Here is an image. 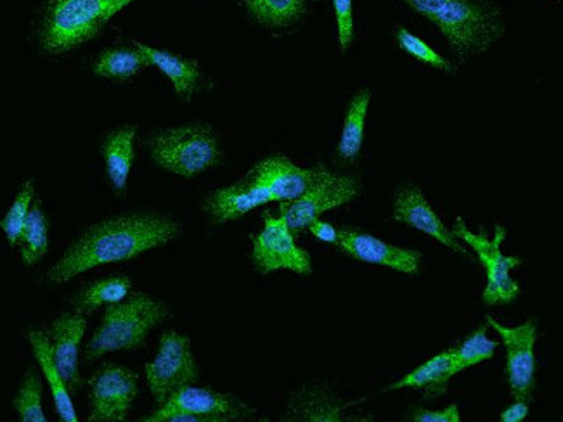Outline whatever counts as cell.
Segmentation results:
<instances>
[{
  "label": "cell",
  "mask_w": 563,
  "mask_h": 422,
  "mask_svg": "<svg viewBox=\"0 0 563 422\" xmlns=\"http://www.w3.org/2000/svg\"><path fill=\"white\" fill-rule=\"evenodd\" d=\"M167 316V307L144 292H137L129 300L108 304L98 331L87 345V360H96L111 352L140 348L147 334Z\"/></svg>",
  "instance_id": "obj_3"
},
{
  "label": "cell",
  "mask_w": 563,
  "mask_h": 422,
  "mask_svg": "<svg viewBox=\"0 0 563 422\" xmlns=\"http://www.w3.org/2000/svg\"><path fill=\"white\" fill-rule=\"evenodd\" d=\"M33 195H35V182L30 179L23 184L16 199H14V203L11 204L4 219L0 222V227L4 231L11 246H16L20 243L21 231L25 227L30 208H32Z\"/></svg>",
  "instance_id": "obj_28"
},
{
  "label": "cell",
  "mask_w": 563,
  "mask_h": 422,
  "mask_svg": "<svg viewBox=\"0 0 563 422\" xmlns=\"http://www.w3.org/2000/svg\"><path fill=\"white\" fill-rule=\"evenodd\" d=\"M307 231L316 237V240L324 241V243L335 244L339 240V229L333 225L323 222V220H314L312 224L307 227Z\"/></svg>",
  "instance_id": "obj_34"
},
{
  "label": "cell",
  "mask_w": 563,
  "mask_h": 422,
  "mask_svg": "<svg viewBox=\"0 0 563 422\" xmlns=\"http://www.w3.org/2000/svg\"><path fill=\"white\" fill-rule=\"evenodd\" d=\"M267 203H273L269 192L252 175L246 174L240 182L213 192L205 201V210L209 211L216 224H224Z\"/></svg>",
  "instance_id": "obj_17"
},
{
  "label": "cell",
  "mask_w": 563,
  "mask_h": 422,
  "mask_svg": "<svg viewBox=\"0 0 563 422\" xmlns=\"http://www.w3.org/2000/svg\"><path fill=\"white\" fill-rule=\"evenodd\" d=\"M487 325L501 337L503 346L507 349V378L515 400H531L536 388V337L538 325L534 319L523 322L517 327L499 324L493 316H486Z\"/></svg>",
  "instance_id": "obj_9"
},
{
  "label": "cell",
  "mask_w": 563,
  "mask_h": 422,
  "mask_svg": "<svg viewBox=\"0 0 563 422\" xmlns=\"http://www.w3.org/2000/svg\"><path fill=\"white\" fill-rule=\"evenodd\" d=\"M135 134V126H125L111 132L102 143V158L107 162L108 177L117 192H123L128 187L129 174L134 162Z\"/></svg>",
  "instance_id": "obj_21"
},
{
  "label": "cell",
  "mask_w": 563,
  "mask_h": 422,
  "mask_svg": "<svg viewBox=\"0 0 563 422\" xmlns=\"http://www.w3.org/2000/svg\"><path fill=\"white\" fill-rule=\"evenodd\" d=\"M336 25H339L340 49L347 53L354 37V13H352V0H333Z\"/></svg>",
  "instance_id": "obj_32"
},
{
  "label": "cell",
  "mask_w": 563,
  "mask_h": 422,
  "mask_svg": "<svg viewBox=\"0 0 563 422\" xmlns=\"http://www.w3.org/2000/svg\"><path fill=\"white\" fill-rule=\"evenodd\" d=\"M252 258L258 273L264 276L282 268L298 276H309L312 273L309 253L298 248L290 229L286 227L279 216H273L271 213L264 215V229L254 240Z\"/></svg>",
  "instance_id": "obj_10"
},
{
  "label": "cell",
  "mask_w": 563,
  "mask_h": 422,
  "mask_svg": "<svg viewBox=\"0 0 563 422\" xmlns=\"http://www.w3.org/2000/svg\"><path fill=\"white\" fill-rule=\"evenodd\" d=\"M372 102V90L364 89L355 93L349 106L347 116L343 123L342 137H340L339 155L342 159H355L360 156L364 141V123H366L367 108Z\"/></svg>",
  "instance_id": "obj_22"
},
{
  "label": "cell",
  "mask_w": 563,
  "mask_h": 422,
  "mask_svg": "<svg viewBox=\"0 0 563 422\" xmlns=\"http://www.w3.org/2000/svg\"><path fill=\"white\" fill-rule=\"evenodd\" d=\"M135 47L146 56L150 66H156L162 74L167 75L180 101H189L195 96L201 81L200 65L197 59L172 54L168 51L153 49L141 42H135Z\"/></svg>",
  "instance_id": "obj_18"
},
{
  "label": "cell",
  "mask_w": 563,
  "mask_h": 422,
  "mask_svg": "<svg viewBox=\"0 0 563 422\" xmlns=\"http://www.w3.org/2000/svg\"><path fill=\"white\" fill-rule=\"evenodd\" d=\"M411 421L418 422H460L462 415H460V409L457 406H450L444 410H424L418 409L412 412Z\"/></svg>",
  "instance_id": "obj_33"
},
{
  "label": "cell",
  "mask_w": 563,
  "mask_h": 422,
  "mask_svg": "<svg viewBox=\"0 0 563 422\" xmlns=\"http://www.w3.org/2000/svg\"><path fill=\"white\" fill-rule=\"evenodd\" d=\"M14 409L21 421L45 422L44 409H42V382L37 374L30 370L21 382L20 391L14 398Z\"/></svg>",
  "instance_id": "obj_29"
},
{
  "label": "cell",
  "mask_w": 563,
  "mask_h": 422,
  "mask_svg": "<svg viewBox=\"0 0 563 422\" xmlns=\"http://www.w3.org/2000/svg\"><path fill=\"white\" fill-rule=\"evenodd\" d=\"M246 11L267 26H288L306 14V0H245Z\"/></svg>",
  "instance_id": "obj_25"
},
{
  "label": "cell",
  "mask_w": 563,
  "mask_h": 422,
  "mask_svg": "<svg viewBox=\"0 0 563 422\" xmlns=\"http://www.w3.org/2000/svg\"><path fill=\"white\" fill-rule=\"evenodd\" d=\"M179 232L176 220L167 216L129 215L108 220L86 232L51 268L47 280L63 285L99 265L132 260L176 240Z\"/></svg>",
  "instance_id": "obj_1"
},
{
  "label": "cell",
  "mask_w": 563,
  "mask_h": 422,
  "mask_svg": "<svg viewBox=\"0 0 563 422\" xmlns=\"http://www.w3.org/2000/svg\"><path fill=\"white\" fill-rule=\"evenodd\" d=\"M172 412L200 415L203 422H225L249 418L252 409L231 395L216 393L207 388L188 385L172 395L164 406H159L155 414L147 415L143 421L162 422V419Z\"/></svg>",
  "instance_id": "obj_12"
},
{
  "label": "cell",
  "mask_w": 563,
  "mask_h": 422,
  "mask_svg": "<svg viewBox=\"0 0 563 422\" xmlns=\"http://www.w3.org/2000/svg\"><path fill=\"white\" fill-rule=\"evenodd\" d=\"M361 186L354 177L335 174L324 168L323 174L316 180L306 195L294 201H282L279 203V219L290 229L295 237L300 232L307 231L319 215L324 211L351 203L360 196Z\"/></svg>",
  "instance_id": "obj_7"
},
{
  "label": "cell",
  "mask_w": 563,
  "mask_h": 422,
  "mask_svg": "<svg viewBox=\"0 0 563 422\" xmlns=\"http://www.w3.org/2000/svg\"><path fill=\"white\" fill-rule=\"evenodd\" d=\"M441 30L457 56L486 53L505 35L496 5L478 0H402Z\"/></svg>",
  "instance_id": "obj_2"
},
{
  "label": "cell",
  "mask_w": 563,
  "mask_h": 422,
  "mask_svg": "<svg viewBox=\"0 0 563 422\" xmlns=\"http://www.w3.org/2000/svg\"><path fill=\"white\" fill-rule=\"evenodd\" d=\"M146 56L141 53L137 47H113V49L104 51L101 56L96 59L95 74L108 80H129L140 74L141 69L147 68Z\"/></svg>",
  "instance_id": "obj_23"
},
{
  "label": "cell",
  "mask_w": 563,
  "mask_h": 422,
  "mask_svg": "<svg viewBox=\"0 0 563 422\" xmlns=\"http://www.w3.org/2000/svg\"><path fill=\"white\" fill-rule=\"evenodd\" d=\"M150 151L158 167L188 179L216 167L222 158L216 132L200 123L158 132Z\"/></svg>",
  "instance_id": "obj_5"
},
{
  "label": "cell",
  "mask_w": 563,
  "mask_h": 422,
  "mask_svg": "<svg viewBox=\"0 0 563 422\" xmlns=\"http://www.w3.org/2000/svg\"><path fill=\"white\" fill-rule=\"evenodd\" d=\"M134 0H51L42 25V45L65 54L95 38L108 21Z\"/></svg>",
  "instance_id": "obj_4"
},
{
  "label": "cell",
  "mask_w": 563,
  "mask_h": 422,
  "mask_svg": "<svg viewBox=\"0 0 563 422\" xmlns=\"http://www.w3.org/2000/svg\"><path fill=\"white\" fill-rule=\"evenodd\" d=\"M30 343H32L33 354L41 364L42 373L49 382L51 391H53L54 406H56L57 414L65 422H77V412H75L74 402H71V393L63 381L62 374L57 370L53 358V346H51L49 337L45 336L42 331H32L30 333Z\"/></svg>",
  "instance_id": "obj_20"
},
{
  "label": "cell",
  "mask_w": 563,
  "mask_h": 422,
  "mask_svg": "<svg viewBox=\"0 0 563 422\" xmlns=\"http://www.w3.org/2000/svg\"><path fill=\"white\" fill-rule=\"evenodd\" d=\"M87 319L80 313H63L53 324V358L70 393L80 390L82 379L78 373V346L86 333Z\"/></svg>",
  "instance_id": "obj_16"
},
{
  "label": "cell",
  "mask_w": 563,
  "mask_h": 422,
  "mask_svg": "<svg viewBox=\"0 0 563 422\" xmlns=\"http://www.w3.org/2000/svg\"><path fill=\"white\" fill-rule=\"evenodd\" d=\"M21 258L26 265H35L49 248V224L41 203L30 208L29 219L20 236Z\"/></svg>",
  "instance_id": "obj_26"
},
{
  "label": "cell",
  "mask_w": 563,
  "mask_h": 422,
  "mask_svg": "<svg viewBox=\"0 0 563 422\" xmlns=\"http://www.w3.org/2000/svg\"><path fill=\"white\" fill-rule=\"evenodd\" d=\"M146 379L158 406H164L183 386L197 381L198 366L192 355L191 340L176 331L164 333L158 354L146 366Z\"/></svg>",
  "instance_id": "obj_8"
},
{
  "label": "cell",
  "mask_w": 563,
  "mask_h": 422,
  "mask_svg": "<svg viewBox=\"0 0 563 422\" xmlns=\"http://www.w3.org/2000/svg\"><path fill=\"white\" fill-rule=\"evenodd\" d=\"M323 170L324 167H297L285 156H271L257 163L249 174L269 192L271 201L282 203V201H294L306 195L321 177Z\"/></svg>",
  "instance_id": "obj_14"
},
{
  "label": "cell",
  "mask_w": 563,
  "mask_h": 422,
  "mask_svg": "<svg viewBox=\"0 0 563 422\" xmlns=\"http://www.w3.org/2000/svg\"><path fill=\"white\" fill-rule=\"evenodd\" d=\"M454 348L445 349L442 354L435 355L423 366L409 373L408 376L390 386L388 390H400V388H417L423 391L427 400L442 397L448 391V382L454 376L453 370Z\"/></svg>",
  "instance_id": "obj_19"
},
{
  "label": "cell",
  "mask_w": 563,
  "mask_h": 422,
  "mask_svg": "<svg viewBox=\"0 0 563 422\" xmlns=\"http://www.w3.org/2000/svg\"><path fill=\"white\" fill-rule=\"evenodd\" d=\"M137 391L140 386L134 370L117 364H107L98 370L92 381L89 421H128Z\"/></svg>",
  "instance_id": "obj_11"
},
{
  "label": "cell",
  "mask_w": 563,
  "mask_h": 422,
  "mask_svg": "<svg viewBox=\"0 0 563 422\" xmlns=\"http://www.w3.org/2000/svg\"><path fill=\"white\" fill-rule=\"evenodd\" d=\"M498 343L493 342L486 334V327H478L472 336L466 337L460 348H454L453 370L454 376L477 366L481 362L489 360L494 357V352L498 348Z\"/></svg>",
  "instance_id": "obj_27"
},
{
  "label": "cell",
  "mask_w": 563,
  "mask_h": 422,
  "mask_svg": "<svg viewBox=\"0 0 563 422\" xmlns=\"http://www.w3.org/2000/svg\"><path fill=\"white\" fill-rule=\"evenodd\" d=\"M396 41L399 44L400 49L408 53L409 56L415 57L418 62L424 63V65L433 66V68L442 69L445 74H454L456 66L453 63L448 62L444 56H439L430 45L424 44L421 38L417 35H412L408 30L402 26L396 29Z\"/></svg>",
  "instance_id": "obj_30"
},
{
  "label": "cell",
  "mask_w": 563,
  "mask_h": 422,
  "mask_svg": "<svg viewBox=\"0 0 563 422\" xmlns=\"http://www.w3.org/2000/svg\"><path fill=\"white\" fill-rule=\"evenodd\" d=\"M529 415V402H523V400H517L514 406L508 407L507 410H503L501 422H520Z\"/></svg>",
  "instance_id": "obj_35"
},
{
  "label": "cell",
  "mask_w": 563,
  "mask_h": 422,
  "mask_svg": "<svg viewBox=\"0 0 563 422\" xmlns=\"http://www.w3.org/2000/svg\"><path fill=\"white\" fill-rule=\"evenodd\" d=\"M453 236L463 241L466 246L477 253L482 267L486 268L487 285L484 289L486 304H508L519 297L520 288L510 277L514 268L520 267L522 260L517 256L503 255L501 244L507 240V229L496 225L494 237L475 234L470 231L463 219H457L453 227Z\"/></svg>",
  "instance_id": "obj_6"
},
{
  "label": "cell",
  "mask_w": 563,
  "mask_h": 422,
  "mask_svg": "<svg viewBox=\"0 0 563 422\" xmlns=\"http://www.w3.org/2000/svg\"><path fill=\"white\" fill-rule=\"evenodd\" d=\"M336 248L363 264L380 265L393 268L396 273L415 276L420 270L421 253L417 249H405L384 243L378 237L357 231V229H339Z\"/></svg>",
  "instance_id": "obj_13"
},
{
  "label": "cell",
  "mask_w": 563,
  "mask_h": 422,
  "mask_svg": "<svg viewBox=\"0 0 563 422\" xmlns=\"http://www.w3.org/2000/svg\"><path fill=\"white\" fill-rule=\"evenodd\" d=\"M303 406H309V409L295 410V414L300 415L298 419H307V421H340L342 410H340L339 402H335V398H324L321 395H314L309 400H302Z\"/></svg>",
  "instance_id": "obj_31"
},
{
  "label": "cell",
  "mask_w": 563,
  "mask_h": 422,
  "mask_svg": "<svg viewBox=\"0 0 563 422\" xmlns=\"http://www.w3.org/2000/svg\"><path fill=\"white\" fill-rule=\"evenodd\" d=\"M394 219L433 237L451 252L466 255L465 246L460 243L457 237L453 236L450 229L442 224L441 219L433 211L432 204L427 201L418 187L402 186L397 189L396 201H394Z\"/></svg>",
  "instance_id": "obj_15"
},
{
  "label": "cell",
  "mask_w": 563,
  "mask_h": 422,
  "mask_svg": "<svg viewBox=\"0 0 563 422\" xmlns=\"http://www.w3.org/2000/svg\"><path fill=\"white\" fill-rule=\"evenodd\" d=\"M131 288L132 280L128 276H114L110 277V279L98 280L95 285L87 286L75 298V309H77L78 313L95 312L102 304L125 300Z\"/></svg>",
  "instance_id": "obj_24"
}]
</instances>
